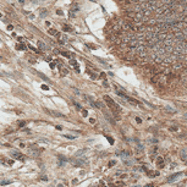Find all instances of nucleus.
I'll return each instance as SVG.
<instances>
[{
	"instance_id": "nucleus-1",
	"label": "nucleus",
	"mask_w": 187,
	"mask_h": 187,
	"mask_svg": "<svg viewBox=\"0 0 187 187\" xmlns=\"http://www.w3.org/2000/svg\"><path fill=\"white\" fill-rule=\"evenodd\" d=\"M104 100H105V102H106V104L113 109V111H119V110H120V106H119V105H118V104H116V103H115V102L109 97V95H104Z\"/></svg>"
},
{
	"instance_id": "nucleus-2",
	"label": "nucleus",
	"mask_w": 187,
	"mask_h": 187,
	"mask_svg": "<svg viewBox=\"0 0 187 187\" xmlns=\"http://www.w3.org/2000/svg\"><path fill=\"white\" fill-rule=\"evenodd\" d=\"M11 155L14 156L15 159L20 160V161L25 160V155H23V154H22L21 152H18V151H12V152H11Z\"/></svg>"
},
{
	"instance_id": "nucleus-3",
	"label": "nucleus",
	"mask_w": 187,
	"mask_h": 187,
	"mask_svg": "<svg viewBox=\"0 0 187 187\" xmlns=\"http://www.w3.org/2000/svg\"><path fill=\"white\" fill-rule=\"evenodd\" d=\"M181 175H182V172H176V174L171 175V176L168 179V182H170V184H171V182H175V181H176V180H177V179H179Z\"/></svg>"
},
{
	"instance_id": "nucleus-4",
	"label": "nucleus",
	"mask_w": 187,
	"mask_h": 187,
	"mask_svg": "<svg viewBox=\"0 0 187 187\" xmlns=\"http://www.w3.org/2000/svg\"><path fill=\"white\" fill-rule=\"evenodd\" d=\"M116 155L121 156V158H128V156L131 155V153H130V152H126V151H124V152L119 151V152H116Z\"/></svg>"
},
{
	"instance_id": "nucleus-5",
	"label": "nucleus",
	"mask_w": 187,
	"mask_h": 187,
	"mask_svg": "<svg viewBox=\"0 0 187 187\" xmlns=\"http://www.w3.org/2000/svg\"><path fill=\"white\" fill-rule=\"evenodd\" d=\"M48 32H49V34H50V35H55L58 39H60V33L56 31V30H54V28H50V30H49Z\"/></svg>"
},
{
	"instance_id": "nucleus-6",
	"label": "nucleus",
	"mask_w": 187,
	"mask_h": 187,
	"mask_svg": "<svg viewBox=\"0 0 187 187\" xmlns=\"http://www.w3.org/2000/svg\"><path fill=\"white\" fill-rule=\"evenodd\" d=\"M72 163H73V165H77V166H80V165H83L85 164V160L83 159H72Z\"/></svg>"
},
{
	"instance_id": "nucleus-7",
	"label": "nucleus",
	"mask_w": 187,
	"mask_h": 187,
	"mask_svg": "<svg viewBox=\"0 0 187 187\" xmlns=\"http://www.w3.org/2000/svg\"><path fill=\"white\" fill-rule=\"evenodd\" d=\"M70 64L75 67V71L76 72H80V67H78V64H77V61L76 60H72V59H70Z\"/></svg>"
},
{
	"instance_id": "nucleus-8",
	"label": "nucleus",
	"mask_w": 187,
	"mask_h": 187,
	"mask_svg": "<svg viewBox=\"0 0 187 187\" xmlns=\"http://www.w3.org/2000/svg\"><path fill=\"white\" fill-rule=\"evenodd\" d=\"M47 111H48L50 115H53V116H56V118H62V116H64L62 114L58 113V111H51V110H48V109H47Z\"/></svg>"
},
{
	"instance_id": "nucleus-9",
	"label": "nucleus",
	"mask_w": 187,
	"mask_h": 187,
	"mask_svg": "<svg viewBox=\"0 0 187 187\" xmlns=\"http://www.w3.org/2000/svg\"><path fill=\"white\" fill-rule=\"evenodd\" d=\"M132 170H133V171H144L146 168H143V166H133Z\"/></svg>"
},
{
	"instance_id": "nucleus-10",
	"label": "nucleus",
	"mask_w": 187,
	"mask_h": 187,
	"mask_svg": "<svg viewBox=\"0 0 187 187\" xmlns=\"http://www.w3.org/2000/svg\"><path fill=\"white\" fill-rule=\"evenodd\" d=\"M16 49H17V50H26V45H25V44H17V45H16Z\"/></svg>"
},
{
	"instance_id": "nucleus-11",
	"label": "nucleus",
	"mask_w": 187,
	"mask_h": 187,
	"mask_svg": "<svg viewBox=\"0 0 187 187\" xmlns=\"http://www.w3.org/2000/svg\"><path fill=\"white\" fill-rule=\"evenodd\" d=\"M62 56H65V58H67V59H71V54L70 53H67V51H61L60 53Z\"/></svg>"
},
{
	"instance_id": "nucleus-12",
	"label": "nucleus",
	"mask_w": 187,
	"mask_h": 187,
	"mask_svg": "<svg viewBox=\"0 0 187 187\" xmlns=\"http://www.w3.org/2000/svg\"><path fill=\"white\" fill-rule=\"evenodd\" d=\"M156 161H158V163H156V164H158V166H163V165H164V160H163V158H158V159H156Z\"/></svg>"
},
{
	"instance_id": "nucleus-13",
	"label": "nucleus",
	"mask_w": 187,
	"mask_h": 187,
	"mask_svg": "<svg viewBox=\"0 0 187 187\" xmlns=\"http://www.w3.org/2000/svg\"><path fill=\"white\" fill-rule=\"evenodd\" d=\"M181 158H182V160H184V161L187 164V155H186V153H185L184 151L181 152Z\"/></svg>"
},
{
	"instance_id": "nucleus-14",
	"label": "nucleus",
	"mask_w": 187,
	"mask_h": 187,
	"mask_svg": "<svg viewBox=\"0 0 187 187\" xmlns=\"http://www.w3.org/2000/svg\"><path fill=\"white\" fill-rule=\"evenodd\" d=\"M94 104H95V106H98V108H100V109H103V108H104V103L97 102V103H94Z\"/></svg>"
},
{
	"instance_id": "nucleus-15",
	"label": "nucleus",
	"mask_w": 187,
	"mask_h": 187,
	"mask_svg": "<svg viewBox=\"0 0 187 187\" xmlns=\"http://www.w3.org/2000/svg\"><path fill=\"white\" fill-rule=\"evenodd\" d=\"M11 182H12V181H9V180H7V181H1L0 185H1V186H5V185H9V184H11Z\"/></svg>"
},
{
	"instance_id": "nucleus-16",
	"label": "nucleus",
	"mask_w": 187,
	"mask_h": 187,
	"mask_svg": "<svg viewBox=\"0 0 187 187\" xmlns=\"http://www.w3.org/2000/svg\"><path fill=\"white\" fill-rule=\"evenodd\" d=\"M62 30L65 32H70L71 31V27H68V26H62Z\"/></svg>"
},
{
	"instance_id": "nucleus-17",
	"label": "nucleus",
	"mask_w": 187,
	"mask_h": 187,
	"mask_svg": "<svg viewBox=\"0 0 187 187\" xmlns=\"http://www.w3.org/2000/svg\"><path fill=\"white\" fill-rule=\"evenodd\" d=\"M116 186H119V187H125L126 185H125L124 182H121V181H118V182H116Z\"/></svg>"
},
{
	"instance_id": "nucleus-18",
	"label": "nucleus",
	"mask_w": 187,
	"mask_h": 187,
	"mask_svg": "<svg viewBox=\"0 0 187 187\" xmlns=\"http://www.w3.org/2000/svg\"><path fill=\"white\" fill-rule=\"evenodd\" d=\"M166 110H168V111H171V114H175V109H172V108H170V106H166Z\"/></svg>"
},
{
	"instance_id": "nucleus-19",
	"label": "nucleus",
	"mask_w": 187,
	"mask_h": 187,
	"mask_svg": "<svg viewBox=\"0 0 187 187\" xmlns=\"http://www.w3.org/2000/svg\"><path fill=\"white\" fill-rule=\"evenodd\" d=\"M125 164H126V165H132V164H133V161H131V160L126 159V160H125Z\"/></svg>"
},
{
	"instance_id": "nucleus-20",
	"label": "nucleus",
	"mask_w": 187,
	"mask_h": 187,
	"mask_svg": "<svg viewBox=\"0 0 187 187\" xmlns=\"http://www.w3.org/2000/svg\"><path fill=\"white\" fill-rule=\"evenodd\" d=\"M61 75L62 76H66V75H67V70H66V68H61Z\"/></svg>"
},
{
	"instance_id": "nucleus-21",
	"label": "nucleus",
	"mask_w": 187,
	"mask_h": 187,
	"mask_svg": "<svg viewBox=\"0 0 187 187\" xmlns=\"http://www.w3.org/2000/svg\"><path fill=\"white\" fill-rule=\"evenodd\" d=\"M26 125V121H18V127H23Z\"/></svg>"
},
{
	"instance_id": "nucleus-22",
	"label": "nucleus",
	"mask_w": 187,
	"mask_h": 187,
	"mask_svg": "<svg viewBox=\"0 0 187 187\" xmlns=\"http://www.w3.org/2000/svg\"><path fill=\"white\" fill-rule=\"evenodd\" d=\"M39 76H40V77H42V78H43L44 81H47V82H49V78H48V77H45L44 75H40V73H39Z\"/></svg>"
},
{
	"instance_id": "nucleus-23",
	"label": "nucleus",
	"mask_w": 187,
	"mask_h": 187,
	"mask_svg": "<svg viewBox=\"0 0 187 187\" xmlns=\"http://www.w3.org/2000/svg\"><path fill=\"white\" fill-rule=\"evenodd\" d=\"M82 115H83V116H85V118H86V116H87V115H88V111H87V110H85V109H83V110H82Z\"/></svg>"
},
{
	"instance_id": "nucleus-24",
	"label": "nucleus",
	"mask_w": 187,
	"mask_h": 187,
	"mask_svg": "<svg viewBox=\"0 0 187 187\" xmlns=\"http://www.w3.org/2000/svg\"><path fill=\"white\" fill-rule=\"evenodd\" d=\"M42 89H44V91H48V89H49V87H48L47 85H43V86H42Z\"/></svg>"
},
{
	"instance_id": "nucleus-25",
	"label": "nucleus",
	"mask_w": 187,
	"mask_h": 187,
	"mask_svg": "<svg viewBox=\"0 0 187 187\" xmlns=\"http://www.w3.org/2000/svg\"><path fill=\"white\" fill-rule=\"evenodd\" d=\"M170 131H177V126H171V127H170Z\"/></svg>"
},
{
	"instance_id": "nucleus-26",
	"label": "nucleus",
	"mask_w": 187,
	"mask_h": 187,
	"mask_svg": "<svg viewBox=\"0 0 187 187\" xmlns=\"http://www.w3.org/2000/svg\"><path fill=\"white\" fill-rule=\"evenodd\" d=\"M73 104H75V106H76L77 109H81V105H80L78 103H76V102H73Z\"/></svg>"
},
{
	"instance_id": "nucleus-27",
	"label": "nucleus",
	"mask_w": 187,
	"mask_h": 187,
	"mask_svg": "<svg viewBox=\"0 0 187 187\" xmlns=\"http://www.w3.org/2000/svg\"><path fill=\"white\" fill-rule=\"evenodd\" d=\"M65 137H66V138H70V139H73V138H75L73 136H70V135H65Z\"/></svg>"
},
{
	"instance_id": "nucleus-28",
	"label": "nucleus",
	"mask_w": 187,
	"mask_h": 187,
	"mask_svg": "<svg viewBox=\"0 0 187 187\" xmlns=\"http://www.w3.org/2000/svg\"><path fill=\"white\" fill-rule=\"evenodd\" d=\"M115 163H116L115 160H111V161L109 163V166H113V165H115Z\"/></svg>"
},
{
	"instance_id": "nucleus-29",
	"label": "nucleus",
	"mask_w": 187,
	"mask_h": 187,
	"mask_svg": "<svg viewBox=\"0 0 187 187\" xmlns=\"http://www.w3.org/2000/svg\"><path fill=\"white\" fill-rule=\"evenodd\" d=\"M50 67H51V68H54V67H55V62H54V61L50 62Z\"/></svg>"
},
{
	"instance_id": "nucleus-30",
	"label": "nucleus",
	"mask_w": 187,
	"mask_h": 187,
	"mask_svg": "<svg viewBox=\"0 0 187 187\" xmlns=\"http://www.w3.org/2000/svg\"><path fill=\"white\" fill-rule=\"evenodd\" d=\"M136 121H137L138 124H142V120H141L139 118H136Z\"/></svg>"
},
{
	"instance_id": "nucleus-31",
	"label": "nucleus",
	"mask_w": 187,
	"mask_h": 187,
	"mask_svg": "<svg viewBox=\"0 0 187 187\" xmlns=\"http://www.w3.org/2000/svg\"><path fill=\"white\" fill-rule=\"evenodd\" d=\"M56 14H58L59 16H61V15H62V11H61V10H58V11H56Z\"/></svg>"
},
{
	"instance_id": "nucleus-32",
	"label": "nucleus",
	"mask_w": 187,
	"mask_h": 187,
	"mask_svg": "<svg viewBox=\"0 0 187 187\" xmlns=\"http://www.w3.org/2000/svg\"><path fill=\"white\" fill-rule=\"evenodd\" d=\"M144 187H154V185H153V184H148V185H146Z\"/></svg>"
},
{
	"instance_id": "nucleus-33",
	"label": "nucleus",
	"mask_w": 187,
	"mask_h": 187,
	"mask_svg": "<svg viewBox=\"0 0 187 187\" xmlns=\"http://www.w3.org/2000/svg\"><path fill=\"white\" fill-rule=\"evenodd\" d=\"M50 25H51V23H50V22H49V21H47V22H45V26H47V27H49V26H50Z\"/></svg>"
},
{
	"instance_id": "nucleus-34",
	"label": "nucleus",
	"mask_w": 187,
	"mask_h": 187,
	"mask_svg": "<svg viewBox=\"0 0 187 187\" xmlns=\"http://www.w3.org/2000/svg\"><path fill=\"white\" fill-rule=\"evenodd\" d=\"M89 122H91V124H94V122H95V120H94V119H91V120H89Z\"/></svg>"
},
{
	"instance_id": "nucleus-35",
	"label": "nucleus",
	"mask_w": 187,
	"mask_h": 187,
	"mask_svg": "<svg viewBox=\"0 0 187 187\" xmlns=\"http://www.w3.org/2000/svg\"><path fill=\"white\" fill-rule=\"evenodd\" d=\"M12 28H14V27H12V26H11V25H10V26H7V30H10V31H11V30H12Z\"/></svg>"
},
{
	"instance_id": "nucleus-36",
	"label": "nucleus",
	"mask_w": 187,
	"mask_h": 187,
	"mask_svg": "<svg viewBox=\"0 0 187 187\" xmlns=\"http://www.w3.org/2000/svg\"><path fill=\"white\" fill-rule=\"evenodd\" d=\"M18 1H20V2H25V0H18Z\"/></svg>"
},
{
	"instance_id": "nucleus-37",
	"label": "nucleus",
	"mask_w": 187,
	"mask_h": 187,
	"mask_svg": "<svg viewBox=\"0 0 187 187\" xmlns=\"http://www.w3.org/2000/svg\"><path fill=\"white\" fill-rule=\"evenodd\" d=\"M58 187H64V186H62V185H59V186H58Z\"/></svg>"
},
{
	"instance_id": "nucleus-38",
	"label": "nucleus",
	"mask_w": 187,
	"mask_h": 187,
	"mask_svg": "<svg viewBox=\"0 0 187 187\" xmlns=\"http://www.w3.org/2000/svg\"><path fill=\"white\" fill-rule=\"evenodd\" d=\"M1 16H2V15H1V14H0V17H1Z\"/></svg>"
}]
</instances>
